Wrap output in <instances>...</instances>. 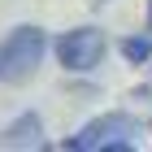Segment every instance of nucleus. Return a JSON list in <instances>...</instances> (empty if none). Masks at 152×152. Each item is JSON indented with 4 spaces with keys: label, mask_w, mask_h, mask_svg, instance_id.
<instances>
[{
    "label": "nucleus",
    "mask_w": 152,
    "mask_h": 152,
    "mask_svg": "<svg viewBox=\"0 0 152 152\" xmlns=\"http://www.w3.org/2000/svg\"><path fill=\"white\" fill-rule=\"evenodd\" d=\"M44 126H39V117L35 113H26V117H18L13 126H4L0 130V148H44Z\"/></svg>",
    "instance_id": "nucleus-4"
},
{
    "label": "nucleus",
    "mask_w": 152,
    "mask_h": 152,
    "mask_svg": "<svg viewBox=\"0 0 152 152\" xmlns=\"http://www.w3.org/2000/svg\"><path fill=\"white\" fill-rule=\"evenodd\" d=\"M148 31H152V4H148Z\"/></svg>",
    "instance_id": "nucleus-6"
},
{
    "label": "nucleus",
    "mask_w": 152,
    "mask_h": 152,
    "mask_svg": "<svg viewBox=\"0 0 152 152\" xmlns=\"http://www.w3.org/2000/svg\"><path fill=\"white\" fill-rule=\"evenodd\" d=\"M117 48H122V57H126L130 65H148L152 61V39L148 35H126Z\"/></svg>",
    "instance_id": "nucleus-5"
},
{
    "label": "nucleus",
    "mask_w": 152,
    "mask_h": 152,
    "mask_svg": "<svg viewBox=\"0 0 152 152\" xmlns=\"http://www.w3.org/2000/svg\"><path fill=\"white\" fill-rule=\"evenodd\" d=\"M48 52V35L39 26H18L4 44H0V83H26L39 70Z\"/></svg>",
    "instance_id": "nucleus-1"
},
{
    "label": "nucleus",
    "mask_w": 152,
    "mask_h": 152,
    "mask_svg": "<svg viewBox=\"0 0 152 152\" xmlns=\"http://www.w3.org/2000/svg\"><path fill=\"white\" fill-rule=\"evenodd\" d=\"M126 135H135V117H130V113H104V117H96V122H87L78 135H70V139H65V148H70V152H83V148L130 152L135 143H130Z\"/></svg>",
    "instance_id": "nucleus-2"
},
{
    "label": "nucleus",
    "mask_w": 152,
    "mask_h": 152,
    "mask_svg": "<svg viewBox=\"0 0 152 152\" xmlns=\"http://www.w3.org/2000/svg\"><path fill=\"white\" fill-rule=\"evenodd\" d=\"M104 31H96V26H74V31H65V35H57V44H52V52H57L61 70L70 74H87L100 65V57H104Z\"/></svg>",
    "instance_id": "nucleus-3"
}]
</instances>
